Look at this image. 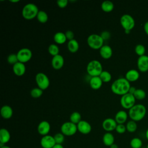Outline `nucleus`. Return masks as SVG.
I'll list each match as a JSON object with an SVG mask.
<instances>
[{
  "instance_id": "1",
  "label": "nucleus",
  "mask_w": 148,
  "mask_h": 148,
  "mask_svg": "<svg viewBox=\"0 0 148 148\" xmlns=\"http://www.w3.org/2000/svg\"><path fill=\"white\" fill-rule=\"evenodd\" d=\"M130 87V82L125 77H120L112 83L110 88L114 94L122 96L128 92Z\"/></svg>"
},
{
  "instance_id": "2",
  "label": "nucleus",
  "mask_w": 148,
  "mask_h": 148,
  "mask_svg": "<svg viewBox=\"0 0 148 148\" xmlns=\"http://www.w3.org/2000/svg\"><path fill=\"white\" fill-rule=\"evenodd\" d=\"M146 114V108L143 104L138 103L133 106L128 111V116L132 120L139 121L142 120Z\"/></svg>"
},
{
  "instance_id": "3",
  "label": "nucleus",
  "mask_w": 148,
  "mask_h": 148,
  "mask_svg": "<svg viewBox=\"0 0 148 148\" xmlns=\"http://www.w3.org/2000/svg\"><path fill=\"white\" fill-rule=\"evenodd\" d=\"M39 12L38 8L32 3L26 4L23 8L22 16L25 20H30L36 17Z\"/></svg>"
},
{
  "instance_id": "4",
  "label": "nucleus",
  "mask_w": 148,
  "mask_h": 148,
  "mask_svg": "<svg viewBox=\"0 0 148 148\" xmlns=\"http://www.w3.org/2000/svg\"><path fill=\"white\" fill-rule=\"evenodd\" d=\"M86 69L88 74L91 77L99 76L103 71L101 63L96 60L90 61L87 65Z\"/></svg>"
},
{
  "instance_id": "5",
  "label": "nucleus",
  "mask_w": 148,
  "mask_h": 148,
  "mask_svg": "<svg viewBox=\"0 0 148 148\" xmlns=\"http://www.w3.org/2000/svg\"><path fill=\"white\" fill-rule=\"evenodd\" d=\"M120 24L126 34H129L135 25V21L132 16L129 14H124L120 18Z\"/></svg>"
},
{
  "instance_id": "6",
  "label": "nucleus",
  "mask_w": 148,
  "mask_h": 148,
  "mask_svg": "<svg viewBox=\"0 0 148 148\" xmlns=\"http://www.w3.org/2000/svg\"><path fill=\"white\" fill-rule=\"evenodd\" d=\"M104 40L99 35L91 34L88 36L87 42L90 47L92 49H100L103 46Z\"/></svg>"
},
{
  "instance_id": "7",
  "label": "nucleus",
  "mask_w": 148,
  "mask_h": 148,
  "mask_svg": "<svg viewBox=\"0 0 148 148\" xmlns=\"http://www.w3.org/2000/svg\"><path fill=\"white\" fill-rule=\"evenodd\" d=\"M77 131V125L71 121L64 123L61 127V132L65 136H72L76 134Z\"/></svg>"
},
{
  "instance_id": "8",
  "label": "nucleus",
  "mask_w": 148,
  "mask_h": 148,
  "mask_svg": "<svg viewBox=\"0 0 148 148\" xmlns=\"http://www.w3.org/2000/svg\"><path fill=\"white\" fill-rule=\"evenodd\" d=\"M35 81L38 87L42 90L47 89L50 84V80L47 76L42 72L38 73L35 76Z\"/></svg>"
},
{
  "instance_id": "9",
  "label": "nucleus",
  "mask_w": 148,
  "mask_h": 148,
  "mask_svg": "<svg viewBox=\"0 0 148 148\" xmlns=\"http://www.w3.org/2000/svg\"><path fill=\"white\" fill-rule=\"evenodd\" d=\"M135 101L136 99L134 95L128 92L121 96L120 104L123 108L130 109L135 105Z\"/></svg>"
},
{
  "instance_id": "10",
  "label": "nucleus",
  "mask_w": 148,
  "mask_h": 148,
  "mask_svg": "<svg viewBox=\"0 0 148 148\" xmlns=\"http://www.w3.org/2000/svg\"><path fill=\"white\" fill-rule=\"evenodd\" d=\"M16 54L17 56L18 62L24 64L29 61L32 57L31 50L28 48H23L20 49Z\"/></svg>"
},
{
  "instance_id": "11",
  "label": "nucleus",
  "mask_w": 148,
  "mask_h": 148,
  "mask_svg": "<svg viewBox=\"0 0 148 148\" xmlns=\"http://www.w3.org/2000/svg\"><path fill=\"white\" fill-rule=\"evenodd\" d=\"M40 144L42 148H53L56 143L53 136L47 135L42 136Z\"/></svg>"
},
{
  "instance_id": "12",
  "label": "nucleus",
  "mask_w": 148,
  "mask_h": 148,
  "mask_svg": "<svg viewBox=\"0 0 148 148\" xmlns=\"http://www.w3.org/2000/svg\"><path fill=\"white\" fill-rule=\"evenodd\" d=\"M137 66L138 69L142 72L148 71V56L145 54L139 56L137 60Z\"/></svg>"
},
{
  "instance_id": "13",
  "label": "nucleus",
  "mask_w": 148,
  "mask_h": 148,
  "mask_svg": "<svg viewBox=\"0 0 148 148\" xmlns=\"http://www.w3.org/2000/svg\"><path fill=\"white\" fill-rule=\"evenodd\" d=\"M117 125V123L116 120L112 118H107L105 119L102 124L103 130L109 132L116 130Z\"/></svg>"
},
{
  "instance_id": "14",
  "label": "nucleus",
  "mask_w": 148,
  "mask_h": 148,
  "mask_svg": "<svg viewBox=\"0 0 148 148\" xmlns=\"http://www.w3.org/2000/svg\"><path fill=\"white\" fill-rule=\"evenodd\" d=\"M77 131L82 134H88L92 130L91 125L90 124L85 121V120H81L77 124Z\"/></svg>"
},
{
  "instance_id": "15",
  "label": "nucleus",
  "mask_w": 148,
  "mask_h": 148,
  "mask_svg": "<svg viewBox=\"0 0 148 148\" xmlns=\"http://www.w3.org/2000/svg\"><path fill=\"white\" fill-rule=\"evenodd\" d=\"M50 124L47 121H42L38 125L37 130L38 133L43 136L48 135L50 131Z\"/></svg>"
},
{
  "instance_id": "16",
  "label": "nucleus",
  "mask_w": 148,
  "mask_h": 148,
  "mask_svg": "<svg viewBox=\"0 0 148 148\" xmlns=\"http://www.w3.org/2000/svg\"><path fill=\"white\" fill-rule=\"evenodd\" d=\"M64 64V59L63 57L58 54L56 56H54L51 60V65L54 69L58 70L60 69Z\"/></svg>"
},
{
  "instance_id": "17",
  "label": "nucleus",
  "mask_w": 148,
  "mask_h": 148,
  "mask_svg": "<svg viewBox=\"0 0 148 148\" xmlns=\"http://www.w3.org/2000/svg\"><path fill=\"white\" fill-rule=\"evenodd\" d=\"M25 66L24 63L18 62L13 65V71L17 76H23L25 72Z\"/></svg>"
},
{
  "instance_id": "18",
  "label": "nucleus",
  "mask_w": 148,
  "mask_h": 148,
  "mask_svg": "<svg viewBox=\"0 0 148 148\" xmlns=\"http://www.w3.org/2000/svg\"><path fill=\"white\" fill-rule=\"evenodd\" d=\"M99 54L102 58L104 59H109L112 57L113 51L111 47L109 45H103L99 49Z\"/></svg>"
},
{
  "instance_id": "19",
  "label": "nucleus",
  "mask_w": 148,
  "mask_h": 148,
  "mask_svg": "<svg viewBox=\"0 0 148 148\" xmlns=\"http://www.w3.org/2000/svg\"><path fill=\"white\" fill-rule=\"evenodd\" d=\"M139 73L136 69H131L126 72L125 78L130 82H135L139 79Z\"/></svg>"
},
{
  "instance_id": "20",
  "label": "nucleus",
  "mask_w": 148,
  "mask_h": 148,
  "mask_svg": "<svg viewBox=\"0 0 148 148\" xmlns=\"http://www.w3.org/2000/svg\"><path fill=\"white\" fill-rule=\"evenodd\" d=\"M128 114L123 110L118 111L114 117V120L117 124H124L126 122L128 119Z\"/></svg>"
},
{
  "instance_id": "21",
  "label": "nucleus",
  "mask_w": 148,
  "mask_h": 148,
  "mask_svg": "<svg viewBox=\"0 0 148 148\" xmlns=\"http://www.w3.org/2000/svg\"><path fill=\"white\" fill-rule=\"evenodd\" d=\"M1 115L5 119H9L13 115V109L9 105H3L1 109Z\"/></svg>"
},
{
  "instance_id": "22",
  "label": "nucleus",
  "mask_w": 148,
  "mask_h": 148,
  "mask_svg": "<svg viewBox=\"0 0 148 148\" xmlns=\"http://www.w3.org/2000/svg\"><path fill=\"white\" fill-rule=\"evenodd\" d=\"M102 81L99 76L91 77L90 80V86L94 90H98L102 86Z\"/></svg>"
},
{
  "instance_id": "23",
  "label": "nucleus",
  "mask_w": 148,
  "mask_h": 148,
  "mask_svg": "<svg viewBox=\"0 0 148 148\" xmlns=\"http://www.w3.org/2000/svg\"><path fill=\"white\" fill-rule=\"evenodd\" d=\"M10 139V134L6 128H1L0 130V143L6 144L9 142Z\"/></svg>"
},
{
  "instance_id": "24",
  "label": "nucleus",
  "mask_w": 148,
  "mask_h": 148,
  "mask_svg": "<svg viewBox=\"0 0 148 148\" xmlns=\"http://www.w3.org/2000/svg\"><path fill=\"white\" fill-rule=\"evenodd\" d=\"M102 142L106 146H110L114 143V137L111 132H106L102 137Z\"/></svg>"
},
{
  "instance_id": "25",
  "label": "nucleus",
  "mask_w": 148,
  "mask_h": 148,
  "mask_svg": "<svg viewBox=\"0 0 148 148\" xmlns=\"http://www.w3.org/2000/svg\"><path fill=\"white\" fill-rule=\"evenodd\" d=\"M67 47L68 50L72 53H76L78 51L79 48V44L78 43V42L76 40V39H73L71 40H69L67 44Z\"/></svg>"
},
{
  "instance_id": "26",
  "label": "nucleus",
  "mask_w": 148,
  "mask_h": 148,
  "mask_svg": "<svg viewBox=\"0 0 148 148\" xmlns=\"http://www.w3.org/2000/svg\"><path fill=\"white\" fill-rule=\"evenodd\" d=\"M54 42L60 45H62L67 40L65 33L62 32H58L54 35Z\"/></svg>"
},
{
  "instance_id": "27",
  "label": "nucleus",
  "mask_w": 148,
  "mask_h": 148,
  "mask_svg": "<svg viewBox=\"0 0 148 148\" xmlns=\"http://www.w3.org/2000/svg\"><path fill=\"white\" fill-rule=\"evenodd\" d=\"M101 9L105 12H110L114 9V5L111 1H105L102 3Z\"/></svg>"
},
{
  "instance_id": "28",
  "label": "nucleus",
  "mask_w": 148,
  "mask_h": 148,
  "mask_svg": "<svg viewBox=\"0 0 148 148\" xmlns=\"http://www.w3.org/2000/svg\"><path fill=\"white\" fill-rule=\"evenodd\" d=\"M130 145L131 148H141L143 146V142L139 138L135 137L130 140Z\"/></svg>"
},
{
  "instance_id": "29",
  "label": "nucleus",
  "mask_w": 148,
  "mask_h": 148,
  "mask_svg": "<svg viewBox=\"0 0 148 148\" xmlns=\"http://www.w3.org/2000/svg\"><path fill=\"white\" fill-rule=\"evenodd\" d=\"M125 126H126L127 131L130 133H133V132H135L138 128L136 122L134 120H129Z\"/></svg>"
},
{
  "instance_id": "30",
  "label": "nucleus",
  "mask_w": 148,
  "mask_h": 148,
  "mask_svg": "<svg viewBox=\"0 0 148 148\" xmlns=\"http://www.w3.org/2000/svg\"><path fill=\"white\" fill-rule=\"evenodd\" d=\"M37 20L40 23H45L48 20V15L46 12L43 10H39L36 16Z\"/></svg>"
},
{
  "instance_id": "31",
  "label": "nucleus",
  "mask_w": 148,
  "mask_h": 148,
  "mask_svg": "<svg viewBox=\"0 0 148 148\" xmlns=\"http://www.w3.org/2000/svg\"><path fill=\"white\" fill-rule=\"evenodd\" d=\"M69 119H70L71 122L77 125L82 120H81V115L79 112H74L71 114Z\"/></svg>"
},
{
  "instance_id": "32",
  "label": "nucleus",
  "mask_w": 148,
  "mask_h": 148,
  "mask_svg": "<svg viewBox=\"0 0 148 148\" xmlns=\"http://www.w3.org/2000/svg\"><path fill=\"white\" fill-rule=\"evenodd\" d=\"M146 94L145 91L142 88H136L135 93L134 94V96L135 99L138 100L143 99L146 97Z\"/></svg>"
},
{
  "instance_id": "33",
  "label": "nucleus",
  "mask_w": 148,
  "mask_h": 148,
  "mask_svg": "<svg viewBox=\"0 0 148 148\" xmlns=\"http://www.w3.org/2000/svg\"><path fill=\"white\" fill-rule=\"evenodd\" d=\"M48 51L49 54L54 57L59 54L58 53H59L60 49L58 46L56 45V44H51L49 45L48 47Z\"/></svg>"
},
{
  "instance_id": "34",
  "label": "nucleus",
  "mask_w": 148,
  "mask_h": 148,
  "mask_svg": "<svg viewBox=\"0 0 148 148\" xmlns=\"http://www.w3.org/2000/svg\"><path fill=\"white\" fill-rule=\"evenodd\" d=\"M99 76L102 80V82H104V83H107L110 82L112 79L111 74L109 72L106 71H103Z\"/></svg>"
},
{
  "instance_id": "35",
  "label": "nucleus",
  "mask_w": 148,
  "mask_h": 148,
  "mask_svg": "<svg viewBox=\"0 0 148 148\" xmlns=\"http://www.w3.org/2000/svg\"><path fill=\"white\" fill-rule=\"evenodd\" d=\"M135 51L137 55L139 56H142L145 54L146 48L144 45L142 44H138L135 47Z\"/></svg>"
},
{
  "instance_id": "36",
  "label": "nucleus",
  "mask_w": 148,
  "mask_h": 148,
  "mask_svg": "<svg viewBox=\"0 0 148 148\" xmlns=\"http://www.w3.org/2000/svg\"><path fill=\"white\" fill-rule=\"evenodd\" d=\"M30 94L32 97L34 98H38L41 97L43 94V90L39 87H35L31 90Z\"/></svg>"
},
{
  "instance_id": "37",
  "label": "nucleus",
  "mask_w": 148,
  "mask_h": 148,
  "mask_svg": "<svg viewBox=\"0 0 148 148\" xmlns=\"http://www.w3.org/2000/svg\"><path fill=\"white\" fill-rule=\"evenodd\" d=\"M53 136H54V138L56 144L62 145V143L65 140V135L63 134H62L61 132L57 133Z\"/></svg>"
},
{
  "instance_id": "38",
  "label": "nucleus",
  "mask_w": 148,
  "mask_h": 148,
  "mask_svg": "<svg viewBox=\"0 0 148 148\" xmlns=\"http://www.w3.org/2000/svg\"><path fill=\"white\" fill-rule=\"evenodd\" d=\"M8 62L10 64L14 65L18 62L17 56L16 54H10L7 57Z\"/></svg>"
},
{
  "instance_id": "39",
  "label": "nucleus",
  "mask_w": 148,
  "mask_h": 148,
  "mask_svg": "<svg viewBox=\"0 0 148 148\" xmlns=\"http://www.w3.org/2000/svg\"><path fill=\"white\" fill-rule=\"evenodd\" d=\"M115 130L118 134H124L127 131L126 126L124 124H117Z\"/></svg>"
},
{
  "instance_id": "40",
  "label": "nucleus",
  "mask_w": 148,
  "mask_h": 148,
  "mask_svg": "<svg viewBox=\"0 0 148 148\" xmlns=\"http://www.w3.org/2000/svg\"><path fill=\"white\" fill-rule=\"evenodd\" d=\"M68 3V0H58L57 2V5L60 8H65Z\"/></svg>"
},
{
  "instance_id": "41",
  "label": "nucleus",
  "mask_w": 148,
  "mask_h": 148,
  "mask_svg": "<svg viewBox=\"0 0 148 148\" xmlns=\"http://www.w3.org/2000/svg\"><path fill=\"white\" fill-rule=\"evenodd\" d=\"M65 34L66 39L68 40H69V41L74 39V33L73 32V31H72L71 30H68L65 32Z\"/></svg>"
},
{
  "instance_id": "42",
  "label": "nucleus",
  "mask_w": 148,
  "mask_h": 148,
  "mask_svg": "<svg viewBox=\"0 0 148 148\" xmlns=\"http://www.w3.org/2000/svg\"><path fill=\"white\" fill-rule=\"evenodd\" d=\"M101 36L102 37V38L103 39V40H108L110 37V34L109 32L108 31H103L101 34Z\"/></svg>"
},
{
  "instance_id": "43",
  "label": "nucleus",
  "mask_w": 148,
  "mask_h": 148,
  "mask_svg": "<svg viewBox=\"0 0 148 148\" xmlns=\"http://www.w3.org/2000/svg\"><path fill=\"white\" fill-rule=\"evenodd\" d=\"M143 29L145 33L148 35V21H146L143 24Z\"/></svg>"
},
{
  "instance_id": "44",
  "label": "nucleus",
  "mask_w": 148,
  "mask_h": 148,
  "mask_svg": "<svg viewBox=\"0 0 148 148\" xmlns=\"http://www.w3.org/2000/svg\"><path fill=\"white\" fill-rule=\"evenodd\" d=\"M136 88L134 87V86H131L130 89H129V91H128V93L130 94H131L132 95H134V94L135 93V91H136Z\"/></svg>"
},
{
  "instance_id": "45",
  "label": "nucleus",
  "mask_w": 148,
  "mask_h": 148,
  "mask_svg": "<svg viewBox=\"0 0 148 148\" xmlns=\"http://www.w3.org/2000/svg\"><path fill=\"white\" fill-rule=\"evenodd\" d=\"M53 148H64L63 146L60 144H56Z\"/></svg>"
},
{
  "instance_id": "46",
  "label": "nucleus",
  "mask_w": 148,
  "mask_h": 148,
  "mask_svg": "<svg viewBox=\"0 0 148 148\" xmlns=\"http://www.w3.org/2000/svg\"><path fill=\"white\" fill-rule=\"evenodd\" d=\"M110 148H119V146L117 144H115V143H113V145H112L110 146Z\"/></svg>"
},
{
  "instance_id": "47",
  "label": "nucleus",
  "mask_w": 148,
  "mask_h": 148,
  "mask_svg": "<svg viewBox=\"0 0 148 148\" xmlns=\"http://www.w3.org/2000/svg\"><path fill=\"white\" fill-rule=\"evenodd\" d=\"M145 136H146V138L147 139V140H148V128L146 130V132H145Z\"/></svg>"
},
{
  "instance_id": "48",
  "label": "nucleus",
  "mask_w": 148,
  "mask_h": 148,
  "mask_svg": "<svg viewBox=\"0 0 148 148\" xmlns=\"http://www.w3.org/2000/svg\"><path fill=\"white\" fill-rule=\"evenodd\" d=\"M0 148H10L9 146H6V145H5V146H2V147H0Z\"/></svg>"
},
{
  "instance_id": "49",
  "label": "nucleus",
  "mask_w": 148,
  "mask_h": 148,
  "mask_svg": "<svg viewBox=\"0 0 148 148\" xmlns=\"http://www.w3.org/2000/svg\"><path fill=\"white\" fill-rule=\"evenodd\" d=\"M10 2H19V1L18 0H17V1H10Z\"/></svg>"
},
{
  "instance_id": "50",
  "label": "nucleus",
  "mask_w": 148,
  "mask_h": 148,
  "mask_svg": "<svg viewBox=\"0 0 148 148\" xmlns=\"http://www.w3.org/2000/svg\"><path fill=\"white\" fill-rule=\"evenodd\" d=\"M146 148H148V143H147V145H146Z\"/></svg>"
},
{
  "instance_id": "51",
  "label": "nucleus",
  "mask_w": 148,
  "mask_h": 148,
  "mask_svg": "<svg viewBox=\"0 0 148 148\" xmlns=\"http://www.w3.org/2000/svg\"><path fill=\"white\" fill-rule=\"evenodd\" d=\"M41 148H42V147H41Z\"/></svg>"
}]
</instances>
